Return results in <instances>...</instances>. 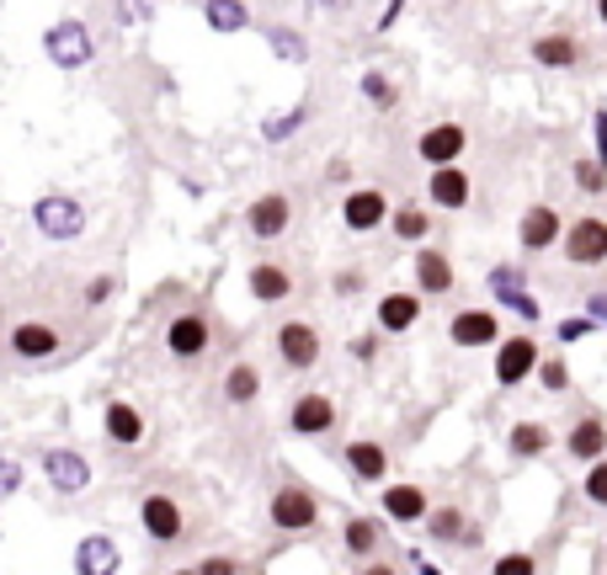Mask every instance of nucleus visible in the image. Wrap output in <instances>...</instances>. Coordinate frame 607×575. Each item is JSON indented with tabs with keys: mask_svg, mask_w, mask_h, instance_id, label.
Returning a JSON list of instances; mask_svg holds the SVG:
<instances>
[{
	"mask_svg": "<svg viewBox=\"0 0 607 575\" xmlns=\"http://www.w3.org/2000/svg\"><path fill=\"white\" fill-rule=\"evenodd\" d=\"M32 224H38V235H49V241H75V235L86 230V209H81L75 198H64V192H49V198L32 203Z\"/></svg>",
	"mask_w": 607,
	"mask_h": 575,
	"instance_id": "2",
	"label": "nucleus"
},
{
	"mask_svg": "<svg viewBox=\"0 0 607 575\" xmlns=\"http://www.w3.org/2000/svg\"><path fill=\"white\" fill-rule=\"evenodd\" d=\"M607 454V426L592 416V422H581L576 432H571V458H581V464H592V458Z\"/></svg>",
	"mask_w": 607,
	"mask_h": 575,
	"instance_id": "29",
	"label": "nucleus"
},
{
	"mask_svg": "<svg viewBox=\"0 0 607 575\" xmlns=\"http://www.w3.org/2000/svg\"><path fill=\"white\" fill-rule=\"evenodd\" d=\"M102 432H107V443H118V448H139V443H145V416H139V405L113 400V405L102 411Z\"/></svg>",
	"mask_w": 607,
	"mask_h": 575,
	"instance_id": "13",
	"label": "nucleus"
},
{
	"mask_svg": "<svg viewBox=\"0 0 607 575\" xmlns=\"http://www.w3.org/2000/svg\"><path fill=\"white\" fill-rule=\"evenodd\" d=\"M384 517H390V522H422L426 517L422 485H390V490H384Z\"/></svg>",
	"mask_w": 607,
	"mask_h": 575,
	"instance_id": "22",
	"label": "nucleus"
},
{
	"mask_svg": "<svg viewBox=\"0 0 607 575\" xmlns=\"http://www.w3.org/2000/svg\"><path fill=\"white\" fill-rule=\"evenodd\" d=\"M209 341H213V331H209V320H203V315H177V320L166 326V352H171V358H182V363L203 358V352H209Z\"/></svg>",
	"mask_w": 607,
	"mask_h": 575,
	"instance_id": "10",
	"label": "nucleus"
},
{
	"mask_svg": "<svg viewBox=\"0 0 607 575\" xmlns=\"http://www.w3.org/2000/svg\"><path fill=\"white\" fill-rule=\"evenodd\" d=\"M533 60L549 64V70H571L581 60V43L565 32H549V38H533Z\"/></svg>",
	"mask_w": 607,
	"mask_h": 575,
	"instance_id": "23",
	"label": "nucleus"
},
{
	"mask_svg": "<svg viewBox=\"0 0 607 575\" xmlns=\"http://www.w3.org/2000/svg\"><path fill=\"white\" fill-rule=\"evenodd\" d=\"M17 490H22V464L0 458V501H6V496H17Z\"/></svg>",
	"mask_w": 607,
	"mask_h": 575,
	"instance_id": "38",
	"label": "nucleus"
},
{
	"mask_svg": "<svg viewBox=\"0 0 607 575\" xmlns=\"http://www.w3.org/2000/svg\"><path fill=\"white\" fill-rule=\"evenodd\" d=\"M597 17H603V22H607V0H597Z\"/></svg>",
	"mask_w": 607,
	"mask_h": 575,
	"instance_id": "52",
	"label": "nucleus"
},
{
	"mask_svg": "<svg viewBox=\"0 0 607 575\" xmlns=\"http://www.w3.org/2000/svg\"><path fill=\"white\" fill-rule=\"evenodd\" d=\"M43 54L60 64V70H86L96 60V38L86 22L64 17V22H54V28L43 32Z\"/></svg>",
	"mask_w": 607,
	"mask_h": 575,
	"instance_id": "1",
	"label": "nucleus"
},
{
	"mask_svg": "<svg viewBox=\"0 0 607 575\" xmlns=\"http://www.w3.org/2000/svg\"><path fill=\"white\" fill-rule=\"evenodd\" d=\"M586 496L607 507V458H592V475H586Z\"/></svg>",
	"mask_w": 607,
	"mask_h": 575,
	"instance_id": "37",
	"label": "nucleus"
},
{
	"mask_svg": "<svg viewBox=\"0 0 607 575\" xmlns=\"http://www.w3.org/2000/svg\"><path fill=\"white\" fill-rule=\"evenodd\" d=\"M341 458H347V469H352L358 480H368V485L384 480V469H390V454H384L379 443H368V437H363V443H347V454H341Z\"/></svg>",
	"mask_w": 607,
	"mask_h": 575,
	"instance_id": "21",
	"label": "nucleus"
},
{
	"mask_svg": "<svg viewBox=\"0 0 607 575\" xmlns=\"http://www.w3.org/2000/svg\"><path fill=\"white\" fill-rule=\"evenodd\" d=\"M496 575H533V560H528V554H501V560H496Z\"/></svg>",
	"mask_w": 607,
	"mask_h": 575,
	"instance_id": "39",
	"label": "nucleus"
},
{
	"mask_svg": "<svg viewBox=\"0 0 607 575\" xmlns=\"http://www.w3.org/2000/svg\"><path fill=\"white\" fill-rule=\"evenodd\" d=\"M352 358H363V363H368V358H373V336H363V341H352Z\"/></svg>",
	"mask_w": 607,
	"mask_h": 575,
	"instance_id": "50",
	"label": "nucleus"
},
{
	"mask_svg": "<svg viewBox=\"0 0 607 575\" xmlns=\"http://www.w3.org/2000/svg\"><path fill=\"white\" fill-rule=\"evenodd\" d=\"M539 373H544V384H549V390H565V384H571V379H565V368H560V363H544Z\"/></svg>",
	"mask_w": 607,
	"mask_h": 575,
	"instance_id": "46",
	"label": "nucleus"
},
{
	"mask_svg": "<svg viewBox=\"0 0 607 575\" xmlns=\"http://www.w3.org/2000/svg\"><path fill=\"white\" fill-rule=\"evenodd\" d=\"M198 571H203V575H241L245 565H241V560H203Z\"/></svg>",
	"mask_w": 607,
	"mask_h": 575,
	"instance_id": "42",
	"label": "nucleus"
},
{
	"mask_svg": "<svg viewBox=\"0 0 607 575\" xmlns=\"http://www.w3.org/2000/svg\"><path fill=\"white\" fill-rule=\"evenodd\" d=\"M581 336H592V320H565V326H560V341H565V347L581 341Z\"/></svg>",
	"mask_w": 607,
	"mask_h": 575,
	"instance_id": "44",
	"label": "nucleus"
},
{
	"mask_svg": "<svg viewBox=\"0 0 607 575\" xmlns=\"http://www.w3.org/2000/svg\"><path fill=\"white\" fill-rule=\"evenodd\" d=\"M336 426V400L331 394H299L288 411V432L294 437H326Z\"/></svg>",
	"mask_w": 607,
	"mask_h": 575,
	"instance_id": "7",
	"label": "nucleus"
},
{
	"mask_svg": "<svg viewBox=\"0 0 607 575\" xmlns=\"http://www.w3.org/2000/svg\"><path fill=\"white\" fill-rule=\"evenodd\" d=\"M363 96L373 107H395V86H390V75H379V70H368L363 75Z\"/></svg>",
	"mask_w": 607,
	"mask_h": 575,
	"instance_id": "35",
	"label": "nucleus"
},
{
	"mask_svg": "<svg viewBox=\"0 0 607 575\" xmlns=\"http://www.w3.org/2000/svg\"><path fill=\"white\" fill-rule=\"evenodd\" d=\"M303 118H309V107H294V113H273V118L262 123V139L267 145H283V139H294L303 128Z\"/></svg>",
	"mask_w": 607,
	"mask_h": 575,
	"instance_id": "31",
	"label": "nucleus"
},
{
	"mask_svg": "<svg viewBox=\"0 0 607 575\" xmlns=\"http://www.w3.org/2000/svg\"><path fill=\"white\" fill-rule=\"evenodd\" d=\"M592 320H603L607 326V294H592Z\"/></svg>",
	"mask_w": 607,
	"mask_h": 575,
	"instance_id": "49",
	"label": "nucleus"
},
{
	"mask_svg": "<svg viewBox=\"0 0 607 575\" xmlns=\"http://www.w3.org/2000/svg\"><path fill=\"white\" fill-rule=\"evenodd\" d=\"M267 517H273L277 533H309V528L320 522V501H315V490H303V485H283L273 501H267Z\"/></svg>",
	"mask_w": 607,
	"mask_h": 575,
	"instance_id": "3",
	"label": "nucleus"
},
{
	"mask_svg": "<svg viewBox=\"0 0 607 575\" xmlns=\"http://www.w3.org/2000/svg\"><path fill=\"white\" fill-rule=\"evenodd\" d=\"M554 241H560V213L528 209V219H522V245H528V251H549Z\"/></svg>",
	"mask_w": 607,
	"mask_h": 575,
	"instance_id": "26",
	"label": "nucleus"
},
{
	"mask_svg": "<svg viewBox=\"0 0 607 575\" xmlns=\"http://www.w3.org/2000/svg\"><path fill=\"white\" fill-rule=\"evenodd\" d=\"M352 288H363V273H341V277H336V294H352Z\"/></svg>",
	"mask_w": 607,
	"mask_h": 575,
	"instance_id": "47",
	"label": "nucleus"
},
{
	"mask_svg": "<svg viewBox=\"0 0 607 575\" xmlns=\"http://www.w3.org/2000/svg\"><path fill=\"white\" fill-rule=\"evenodd\" d=\"M490 294L507 304V309H517L528 326L539 320V299L528 294V283H522V273H517V267H496V273H490Z\"/></svg>",
	"mask_w": 607,
	"mask_h": 575,
	"instance_id": "14",
	"label": "nucleus"
},
{
	"mask_svg": "<svg viewBox=\"0 0 607 575\" xmlns=\"http://www.w3.org/2000/svg\"><path fill=\"white\" fill-rule=\"evenodd\" d=\"M390 219V198L379 192V187H363V192H352L347 203H341V224L352 230V235H368V230H379Z\"/></svg>",
	"mask_w": 607,
	"mask_h": 575,
	"instance_id": "11",
	"label": "nucleus"
},
{
	"mask_svg": "<svg viewBox=\"0 0 607 575\" xmlns=\"http://www.w3.org/2000/svg\"><path fill=\"white\" fill-rule=\"evenodd\" d=\"M426 230H432V219H426L416 203L395 209V235H400V241H426Z\"/></svg>",
	"mask_w": 607,
	"mask_h": 575,
	"instance_id": "33",
	"label": "nucleus"
},
{
	"mask_svg": "<svg viewBox=\"0 0 607 575\" xmlns=\"http://www.w3.org/2000/svg\"><path fill=\"white\" fill-rule=\"evenodd\" d=\"M576 177H581V187H586V192H603V182H607V177H603V160H586Z\"/></svg>",
	"mask_w": 607,
	"mask_h": 575,
	"instance_id": "41",
	"label": "nucleus"
},
{
	"mask_svg": "<svg viewBox=\"0 0 607 575\" xmlns=\"http://www.w3.org/2000/svg\"><path fill=\"white\" fill-rule=\"evenodd\" d=\"M416 150H422L426 166H448L464 155V128L458 123H437V128H426L422 139H416Z\"/></svg>",
	"mask_w": 607,
	"mask_h": 575,
	"instance_id": "17",
	"label": "nucleus"
},
{
	"mask_svg": "<svg viewBox=\"0 0 607 575\" xmlns=\"http://www.w3.org/2000/svg\"><path fill=\"white\" fill-rule=\"evenodd\" d=\"M288 224H294V203H288L283 192H267V198H256V203L245 209V230H251L256 241H277Z\"/></svg>",
	"mask_w": 607,
	"mask_h": 575,
	"instance_id": "8",
	"label": "nucleus"
},
{
	"mask_svg": "<svg viewBox=\"0 0 607 575\" xmlns=\"http://www.w3.org/2000/svg\"><path fill=\"white\" fill-rule=\"evenodd\" d=\"M139 17H150L145 0H118V22H139Z\"/></svg>",
	"mask_w": 607,
	"mask_h": 575,
	"instance_id": "43",
	"label": "nucleus"
},
{
	"mask_svg": "<svg viewBox=\"0 0 607 575\" xmlns=\"http://www.w3.org/2000/svg\"><path fill=\"white\" fill-rule=\"evenodd\" d=\"M426 522H432V539H443V544L464 533V517H458L454 507H443V512H432V517H426Z\"/></svg>",
	"mask_w": 607,
	"mask_h": 575,
	"instance_id": "36",
	"label": "nucleus"
},
{
	"mask_svg": "<svg viewBox=\"0 0 607 575\" xmlns=\"http://www.w3.org/2000/svg\"><path fill=\"white\" fill-rule=\"evenodd\" d=\"M416 315H422V299H416V294H390V299L379 304V326H384L390 336L411 331V326H416Z\"/></svg>",
	"mask_w": 607,
	"mask_h": 575,
	"instance_id": "25",
	"label": "nucleus"
},
{
	"mask_svg": "<svg viewBox=\"0 0 607 575\" xmlns=\"http://www.w3.org/2000/svg\"><path fill=\"white\" fill-rule=\"evenodd\" d=\"M267 38H273V54H277V60H288V64H303V60H309V43H303V32L273 28Z\"/></svg>",
	"mask_w": 607,
	"mask_h": 575,
	"instance_id": "32",
	"label": "nucleus"
},
{
	"mask_svg": "<svg viewBox=\"0 0 607 575\" xmlns=\"http://www.w3.org/2000/svg\"><path fill=\"white\" fill-rule=\"evenodd\" d=\"M139 522H145V533H150V544H177L187 528L182 507H177V496H166V490H150L145 501H139Z\"/></svg>",
	"mask_w": 607,
	"mask_h": 575,
	"instance_id": "4",
	"label": "nucleus"
},
{
	"mask_svg": "<svg viewBox=\"0 0 607 575\" xmlns=\"http://www.w3.org/2000/svg\"><path fill=\"white\" fill-rule=\"evenodd\" d=\"M75 571H81V575L118 571V544H113L107 533H92V539H81V544H75Z\"/></svg>",
	"mask_w": 607,
	"mask_h": 575,
	"instance_id": "19",
	"label": "nucleus"
},
{
	"mask_svg": "<svg viewBox=\"0 0 607 575\" xmlns=\"http://www.w3.org/2000/svg\"><path fill=\"white\" fill-rule=\"evenodd\" d=\"M203 17H209V28L219 38H230V32L251 28V11H245V0H203Z\"/></svg>",
	"mask_w": 607,
	"mask_h": 575,
	"instance_id": "27",
	"label": "nucleus"
},
{
	"mask_svg": "<svg viewBox=\"0 0 607 575\" xmlns=\"http://www.w3.org/2000/svg\"><path fill=\"white\" fill-rule=\"evenodd\" d=\"M309 6H320V11H347L352 0H309Z\"/></svg>",
	"mask_w": 607,
	"mask_h": 575,
	"instance_id": "51",
	"label": "nucleus"
},
{
	"mask_svg": "<svg viewBox=\"0 0 607 575\" xmlns=\"http://www.w3.org/2000/svg\"><path fill=\"white\" fill-rule=\"evenodd\" d=\"M245 288L256 294V304H283L294 294V273L277 267V262H256V267L245 273Z\"/></svg>",
	"mask_w": 607,
	"mask_h": 575,
	"instance_id": "15",
	"label": "nucleus"
},
{
	"mask_svg": "<svg viewBox=\"0 0 607 575\" xmlns=\"http://www.w3.org/2000/svg\"><path fill=\"white\" fill-rule=\"evenodd\" d=\"M113 288H118V277H92V288H86V304H92V309H96V304H107V299H113Z\"/></svg>",
	"mask_w": 607,
	"mask_h": 575,
	"instance_id": "40",
	"label": "nucleus"
},
{
	"mask_svg": "<svg viewBox=\"0 0 607 575\" xmlns=\"http://www.w3.org/2000/svg\"><path fill=\"white\" fill-rule=\"evenodd\" d=\"M592 128H597V160L607 166V107L597 113V118H592Z\"/></svg>",
	"mask_w": 607,
	"mask_h": 575,
	"instance_id": "45",
	"label": "nucleus"
},
{
	"mask_svg": "<svg viewBox=\"0 0 607 575\" xmlns=\"http://www.w3.org/2000/svg\"><path fill=\"white\" fill-rule=\"evenodd\" d=\"M416 283H422V294H448V288H454L448 256H443V251H416Z\"/></svg>",
	"mask_w": 607,
	"mask_h": 575,
	"instance_id": "24",
	"label": "nucleus"
},
{
	"mask_svg": "<svg viewBox=\"0 0 607 575\" xmlns=\"http://www.w3.org/2000/svg\"><path fill=\"white\" fill-rule=\"evenodd\" d=\"M11 352H17V358H54V352H60V331H54V326H43V320H22V326H17V331H11Z\"/></svg>",
	"mask_w": 607,
	"mask_h": 575,
	"instance_id": "18",
	"label": "nucleus"
},
{
	"mask_svg": "<svg viewBox=\"0 0 607 575\" xmlns=\"http://www.w3.org/2000/svg\"><path fill=\"white\" fill-rule=\"evenodd\" d=\"M373 549H379V522H373V517H352V522H347V554H352V560H368Z\"/></svg>",
	"mask_w": 607,
	"mask_h": 575,
	"instance_id": "30",
	"label": "nucleus"
},
{
	"mask_svg": "<svg viewBox=\"0 0 607 575\" xmlns=\"http://www.w3.org/2000/svg\"><path fill=\"white\" fill-rule=\"evenodd\" d=\"M533 368H539V341H533V336H512V341H501V352H496V379H501L507 390L522 384Z\"/></svg>",
	"mask_w": 607,
	"mask_h": 575,
	"instance_id": "12",
	"label": "nucleus"
},
{
	"mask_svg": "<svg viewBox=\"0 0 607 575\" xmlns=\"http://www.w3.org/2000/svg\"><path fill=\"white\" fill-rule=\"evenodd\" d=\"M565 256H571L576 267L607 262V224L603 219H576V224L565 230Z\"/></svg>",
	"mask_w": 607,
	"mask_h": 575,
	"instance_id": "9",
	"label": "nucleus"
},
{
	"mask_svg": "<svg viewBox=\"0 0 607 575\" xmlns=\"http://www.w3.org/2000/svg\"><path fill=\"white\" fill-rule=\"evenodd\" d=\"M544 448H549V432H544V426H517V432H512V454L528 458V454H544Z\"/></svg>",
	"mask_w": 607,
	"mask_h": 575,
	"instance_id": "34",
	"label": "nucleus"
},
{
	"mask_svg": "<svg viewBox=\"0 0 607 575\" xmlns=\"http://www.w3.org/2000/svg\"><path fill=\"white\" fill-rule=\"evenodd\" d=\"M256 394H262V368L256 363H235L224 373V400L230 405H251Z\"/></svg>",
	"mask_w": 607,
	"mask_h": 575,
	"instance_id": "28",
	"label": "nucleus"
},
{
	"mask_svg": "<svg viewBox=\"0 0 607 575\" xmlns=\"http://www.w3.org/2000/svg\"><path fill=\"white\" fill-rule=\"evenodd\" d=\"M426 192H432V203H437V209H464V203H469V177H464L454 160H448V166H437V171H432V187H426Z\"/></svg>",
	"mask_w": 607,
	"mask_h": 575,
	"instance_id": "20",
	"label": "nucleus"
},
{
	"mask_svg": "<svg viewBox=\"0 0 607 575\" xmlns=\"http://www.w3.org/2000/svg\"><path fill=\"white\" fill-rule=\"evenodd\" d=\"M277 358L288 368H315L320 363V331L309 326V320H283L277 326Z\"/></svg>",
	"mask_w": 607,
	"mask_h": 575,
	"instance_id": "6",
	"label": "nucleus"
},
{
	"mask_svg": "<svg viewBox=\"0 0 607 575\" xmlns=\"http://www.w3.org/2000/svg\"><path fill=\"white\" fill-rule=\"evenodd\" d=\"M448 336H454V347H490L501 336V320L490 309H464V315H454Z\"/></svg>",
	"mask_w": 607,
	"mask_h": 575,
	"instance_id": "16",
	"label": "nucleus"
},
{
	"mask_svg": "<svg viewBox=\"0 0 607 575\" xmlns=\"http://www.w3.org/2000/svg\"><path fill=\"white\" fill-rule=\"evenodd\" d=\"M400 11H405V0H390V11L379 17V28H395V17H400Z\"/></svg>",
	"mask_w": 607,
	"mask_h": 575,
	"instance_id": "48",
	"label": "nucleus"
},
{
	"mask_svg": "<svg viewBox=\"0 0 607 575\" xmlns=\"http://www.w3.org/2000/svg\"><path fill=\"white\" fill-rule=\"evenodd\" d=\"M43 480L54 485L60 496H81L92 485V458L81 448H49L43 454Z\"/></svg>",
	"mask_w": 607,
	"mask_h": 575,
	"instance_id": "5",
	"label": "nucleus"
}]
</instances>
